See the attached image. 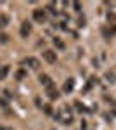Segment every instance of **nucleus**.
Listing matches in <instances>:
<instances>
[{"label": "nucleus", "mask_w": 116, "mask_h": 130, "mask_svg": "<svg viewBox=\"0 0 116 130\" xmlns=\"http://www.w3.org/2000/svg\"><path fill=\"white\" fill-rule=\"evenodd\" d=\"M33 18H35V21H37V23H43V21L47 19V14H45V10L37 9L35 12H33Z\"/></svg>", "instance_id": "2"}, {"label": "nucleus", "mask_w": 116, "mask_h": 130, "mask_svg": "<svg viewBox=\"0 0 116 130\" xmlns=\"http://www.w3.org/2000/svg\"><path fill=\"white\" fill-rule=\"evenodd\" d=\"M7 73H9V66H4V68L0 70V78H5Z\"/></svg>", "instance_id": "10"}, {"label": "nucleus", "mask_w": 116, "mask_h": 130, "mask_svg": "<svg viewBox=\"0 0 116 130\" xmlns=\"http://www.w3.org/2000/svg\"><path fill=\"white\" fill-rule=\"evenodd\" d=\"M24 76V71H18V78H23Z\"/></svg>", "instance_id": "15"}, {"label": "nucleus", "mask_w": 116, "mask_h": 130, "mask_svg": "<svg viewBox=\"0 0 116 130\" xmlns=\"http://www.w3.org/2000/svg\"><path fill=\"white\" fill-rule=\"evenodd\" d=\"M38 80H40V83H42L43 87H50V85H54V83H52V78H50L48 75H40Z\"/></svg>", "instance_id": "5"}, {"label": "nucleus", "mask_w": 116, "mask_h": 130, "mask_svg": "<svg viewBox=\"0 0 116 130\" xmlns=\"http://www.w3.org/2000/svg\"><path fill=\"white\" fill-rule=\"evenodd\" d=\"M7 23H9V16L2 14V16H0V26H7Z\"/></svg>", "instance_id": "9"}, {"label": "nucleus", "mask_w": 116, "mask_h": 130, "mask_svg": "<svg viewBox=\"0 0 116 130\" xmlns=\"http://www.w3.org/2000/svg\"><path fill=\"white\" fill-rule=\"evenodd\" d=\"M29 33H31V24H29L28 21H24V23L21 24V37H24V38H26Z\"/></svg>", "instance_id": "4"}, {"label": "nucleus", "mask_w": 116, "mask_h": 130, "mask_svg": "<svg viewBox=\"0 0 116 130\" xmlns=\"http://www.w3.org/2000/svg\"><path fill=\"white\" fill-rule=\"evenodd\" d=\"M43 111H45V113H47V115H50V113H52V109H50V106H43Z\"/></svg>", "instance_id": "13"}, {"label": "nucleus", "mask_w": 116, "mask_h": 130, "mask_svg": "<svg viewBox=\"0 0 116 130\" xmlns=\"http://www.w3.org/2000/svg\"><path fill=\"white\" fill-rule=\"evenodd\" d=\"M7 38H9V37H7V35H0V40L4 42V43H5V42H7Z\"/></svg>", "instance_id": "14"}, {"label": "nucleus", "mask_w": 116, "mask_h": 130, "mask_svg": "<svg viewBox=\"0 0 116 130\" xmlns=\"http://www.w3.org/2000/svg\"><path fill=\"white\" fill-rule=\"evenodd\" d=\"M47 94H48L50 99H57V97H59V92H57V89H54V85L47 87Z\"/></svg>", "instance_id": "8"}, {"label": "nucleus", "mask_w": 116, "mask_h": 130, "mask_svg": "<svg viewBox=\"0 0 116 130\" xmlns=\"http://www.w3.org/2000/svg\"><path fill=\"white\" fill-rule=\"evenodd\" d=\"M26 64H28L29 68H33V70H38L40 68V61L38 59H35V57H28V59L24 61Z\"/></svg>", "instance_id": "6"}, {"label": "nucleus", "mask_w": 116, "mask_h": 130, "mask_svg": "<svg viewBox=\"0 0 116 130\" xmlns=\"http://www.w3.org/2000/svg\"><path fill=\"white\" fill-rule=\"evenodd\" d=\"M43 59L52 64V62H56L57 56H56V52H54V50H45V52H43Z\"/></svg>", "instance_id": "3"}, {"label": "nucleus", "mask_w": 116, "mask_h": 130, "mask_svg": "<svg viewBox=\"0 0 116 130\" xmlns=\"http://www.w3.org/2000/svg\"><path fill=\"white\" fill-rule=\"evenodd\" d=\"M54 116H56L61 123H64V125H71V123H73V116H71V113H69L68 106H64L61 111H57Z\"/></svg>", "instance_id": "1"}, {"label": "nucleus", "mask_w": 116, "mask_h": 130, "mask_svg": "<svg viewBox=\"0 0 116 130\" xmlns=\"http://www.w3.org/2000/svg\"><path fill=\"white\" fill-rule=\"evenodd\" d=\"M76 109L78 111H85V106H81V102H76Z\"/></svg>", "instance_id": "12"}, {"label": "nucleus", "mask_w": 116, "mask_h": 130, "mask_svg": "<svg viewBox=\"0 0 116 130\" xmlns=\"http://www.w3.org/2000/svg\"><path fill=\"white\" fill-rule=\"evenodd\" d=\"M62 89H64V92H71V90L75 89V80L73 78H68V80L64 82V87Z\"/></svg>", "instance_id": "7"}, {"label": "nucleus", "mask_w": 116, "mask_h": 130, "mask_svg": "<svg viewBox=\"0 0 116 130\" xmlns=\"http://www.w3.org/2000/svg\"><path fill=\"white\" fill-rule=\"evenodd\" d=\"M54 45H57L59 49H64V43L59 40V38H54Z\"/></svg>", "instance_id": "11"}]
</instances>
